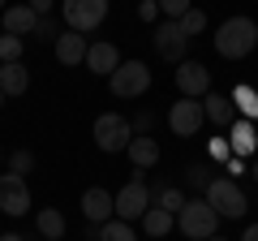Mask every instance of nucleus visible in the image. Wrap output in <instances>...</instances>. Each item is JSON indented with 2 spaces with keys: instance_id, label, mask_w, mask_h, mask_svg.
I'll return each mask as SVG.
<instances>
[{
  "instance_id": "e433bc0d",
  "label": "nucleus",
  "mask_w": 258,
  "mask_h": 241,
  "mask_svg": "<svg viewBox=\"0 0 258 241\" xmlns=\"http://www.w3.org/2000/svg\"><path fill=\"white\" fill-rule=\"evenodd\" d=\"M0 241H22V237H18V232H5V237H0Z\"/></svg>"
},
{
  "instance_id": "5701e85b",
  "label": "nucleus",
  "mask_w": 258,
  "mask_h": 241,
  "mask_svg": "<svg viewBox=\"0 0 258 241\" xmlns=\"http://www.w3.org/2000/svg\"><path fill=\"white\" fill-rule=\"evenodd\" d=\"M232 108H237V116L258 120V91L254 86H237V91H232Z\"/></svg>"
},
{
  "instance_id": "bb28decb",
  "label": "nucleus",
  "mask_w": 258,
  "mask_h": 241,
  "mask_svg": "<svg viewBox=\"0 0 258 241\" xmlns=\"http://www.w3.org/2000/svg\"><path fill=\"white\" fill-rule=\"evenodd\" d=\"M185 186H189V190H207V186H211L207 164H189V168H185Z\"/></svg>"
},
{
  "instance_id": "cd10ccee",
  "label": "nucleus",
  "mask_w": 258,
  "mask_h": 241,
  "mask_svg": "<svg viewBox=\"0 0 258 241\" xmlns=\"http://www.w3.org/2000/svg\"><path fill=\"white\" fill-rule=\"evenodd\" d=\"M155 5H159V13H164V18H185V13H189L194 9V5H189V0H155Z\"/></svg>"
},
{
  "instance_id": "f8f14e48",
  "label": "nucleus",
  "mask_w": 258,
  "mask_h": 241,
  "mask_svg": "<svg viewBox=\"0 0 258 241\" xmlns=\"http://www.w3.org/2000/svg\"><path fill=\"white\" fill-rule=\"evenodd\" d=\"M228 151L237 159H249L258 151V120H245V116H237L228 125Z\"/></svg>"
},
{
  "instance_id": "f3484780",
  "label": "nucleus",
  "mask_w": 258,
  "mask_h": 241,
  "mask_svg": "<svg viewBox=\"0 0 258 241\" xmlns=\"http://www.w3.org/2000/svg\"><path fill=\"white\" fill-rule=\"evenodd\" d=\"M39 26V13L30 5H5V35H35Z\"/></svg>"
},
{
  "instance_id": "c9c22d12",
  "label": "nucleus",
  "mask_w": 258,
  "mask_h": 241,
  "mask_svg": "<svg viewBox=\"0 0 258 241\" xmlns=\"http://www.w3.org/2000/svg\"><path fill=\"white\" fill-rule=\"evenodd\" d=\"M241 241H258V224H249V228L241 232Z\"/></svg>"
},
{
  "instance_id": "b1692460",
  "label": "nucleus",
  "mask_w": 258,
  "mask_h": 241,
  "mask_svg": "<svg viewBox=\"0 0 258 241\" xmlns=\"http://www.w3.org/2000/svg\"><path fill=\"white\" fill-rule=\"evenodd\" d=\"M95 237H99V241H138V232L129 228L125 220H116V215H112L108 224H99V228H95Z\"/></svg>"
},
{
  "instance_id": "4468645a",
  "label": "nucleus",
  "mask_w": 258,
  "mask_h": 241,
  "mask_svg": "<svg viewBox=\"0 0 258 241\" xmlns=\"http://www.w3.org/2000/svg\"><path fill=\"white\" fill-rule=\"evenodd\" d=\"M82 65L91 69V74H99V78H108L112 69L120 65V52H116V47L108 43V39H95V43L86 47V61H82Z\"/></svg>"
},
{
  "instance_id": "6ab92c4d",
  "label": "nucleus",
  "mask_w": 258,
  "mask_h": 241,
  "mask_svg": "<svg viewBox=\"0 0 258 241\" xmlns=\"http://www.w3.org/2000/svg\"><path fill=\"white\" fill-rule=\"evenodd\" d=\"M0 91H5V99H9V95H26V91H30V74H26L22 61L0 65Z\"/></svg>"
},
{
  "instance_id": "1a4fd4ad",
  "label": "nucleus",
  "mask_w": 258,
  "mask_h": 241,
  "mask_svg": "<svg viewBox=\"0 0 258 241\" xmlns=\"http://www.w3.org/2000/svg\"><path fill=\"white\" fill-rule=\"evenodd\" d=\"M185 47H189V35L181 30V22L164 18V22H159V30H155V52L164 56V61H172V65H181V61H185Z\"/></svg>"
},
{
  "instance_id": "a211bd4d",
  "label": "nucleus",
  "mask_w": 258,
  "mask_h": 241,
  "mask_svg": "<svg viewBox=\"0 0 258 241\" xmlns=\"http://www.w3.org/2000/svg\"><path fill=\"white\" fill-rule=\"evenodd\" d=\"M82 215L91 224H108L112 220V194H108V190H99V186H91L82 194Z\"/></svg>"
},
{
  "instance_id": "6e6552de",
  "label": "nucleus",
  "mask_w": 258,
  "mask_h": 241,
  "mask_svg": "<svg viewBox=\"0 0 258 241\" xmlns=\"http://www.w3.org/2000/svg\"><path fill=\"white\" fill-rule=\"evenodd\" d=\"M168 125H172V134L176 138H194V134L207 125V116H203V99H176L172 108H168Z\"/></svg>"
},
{
  "instance_id": "4c0bfd02",
  "label": "nucleus",
  "mask_w": 258,
  "mask_h": 241,
  "mask_svg": "<svg viewBox=\"0 0 258 241\" xmlns=\"http://www.w3.org/2000/svg\"><path fill=\"white\" fill-rule=\"evenodd\" d=\"M254 181H258V159H254Z\"/></svg>"
},
{
  "instance_id": "c756f323",
  "label": "nucleus",
  "mask_w": 258,
  "mask_h": 241,
  "mask_svg": "<svg viewBox=\"0 0 258 241\" xmlns=\"http://www.w3.org/2000/svg\"><path fill=\"white\" fill-rule=\"evenodd\" d=\"M129 125H134V134H151V125H155V116H151V112H147V108H142V112H138V116L129 120Z\"/></svg>"
},
{
  "instance_id": "2f4dec72",
  "label": "nucleus",
  "mask_w": 258,
  "mask_h": 241,
  "mask_svg": "<svg viewBox=\"0 0 258 241\" xmlns=\"http://www.w3.org/2000/svg\"><path fill=\"white\" fill-rule=\"evenodd\" d=\"M138 18L142 22H155L159 18V5H155V0H142V5H138Z\"/></svg>"
},
{
  "instance_id": "9b49d317",
  "label": "nucleus",
  "mask_w": 258,
  "mask_h": 241,
  "mask_svg": "<svg viewBox=\"0 0 258 241\" xmlns=\"http://www.w3.org/2000/svg\"><path fill=\"white\" fill-rule=\"evenodd\" d=\"M172 78H176V91H181L185 99H203V95L211 91V69L198 65V61H181Z\"/></svg>"
},
{
  "instance_id": "72a5a7b5",
  "label": "nucleus",
  "mask_w": 258,
  "mask_h": 241,
  "mask_svg": "<svg viewBox=\"0 0 258 241\" xmlns=\"http://www.w3.org/2000/svg\"><path fill=\"white\" fill-rule=\"evenodd\" d=\"M241 172H245V159H237V155H228V181H237Z\"/></svg>"
},
{
  "instance_id": "7ed1b4c3",
  "label": "nucleus",
  "mask_w": 258,
  "mask_h": 241,
  "mask_svg": "<svg viewBox=\"0 0 258 241\" xmlns=\"http://www.w3.org/2000/svg\"><path fill=\"white\" fill-rule=\"evenodd\" d=\"M147 207H151V190H147V181H142V172L134 168V176H129L125 186L116 190V198H112V215L125 220V224H134V220L147 215Z\"/></svg>"
},
{
  "instance_id": "423d86ee",
  "label": "nucleus",
  "mask_w": 258,
  "mask_h": 241,
  "mask_svg": "<svg viewBox=\"0 0 258 241\" xmlns=\"http://www.w3.org/2000/svg\"><path fill=\"white\" fill-rule=\"evenodd\" d=\"M60 18H64L69 30L91 35V30H99L103 18H108V0H60Z\"/></svg>"
},
{
  "instance_id": "20e7f679",
  "label": "nucleus",
  "mask_w": 258,
  "mask_h": 241,
  "mask_svg": "<svg viewBox=\"0 0 258 241\" xmlns=\"http://www.w3.org/2000/svg\"><path fill=\"white\" fill-rule=\"evenodd\" d=\"M108 86H112L116 99H138V95L151 91V69L142 65V61H120L108 74Z\"/></svg>"
},
{
  "instance_id": "58836bf2",
  "label": "nucleus",
  "mask_w": 258,
  "mask_h": 241,
  "mask_svg": "<svg viewBox=\"0 0 258 241\" xmlns=\"http://www.w3.org/2000/svg\"><path fill=\"white\" fill-rule=\"evenodd\" d=\"M0 108H5V91H0Z\"/></svg>"
},
{
  "instance_id": "39448f33",
  "label": "nucleus",
  "mask_w": 258,
  "mask_h": 241,
  "mask_svg": "<svg viewBox=\"0 0 258 241\" xmlns=\"http://www.w3.org/2000/svg\"><path fill=\"white\" fill-rule=\"evenodd\" d=\"M176 224H181V232L189 241H207V237H215V228H220V215L207 207V198H189V203L176 211Z\"/></svg>"
},
{
  "instance_id": "7c9ffc66",
  "label": "nucleus",
  "mask_w": 258,
  "mask_h": 241,
  "mask_svg": "<svg viewBox=\"0 0 258 241\" xmlns=\"http://www.w3.org/2000/svg\"><path fill=\"white\" fill-rule=\"evenodd\" d=\"M207 151H211V159H215V164L232 155V151H228V142H224V138H211V147H207Z\"/></svg>"
},
{
  "instance_id": "9d476101",
  "label": "nucleus",
  "mask_w": 258,
  "mask_h": 241,
  "mask_svg": "<svg viewBox=\"0 0 258 241\" xmlns=\"http://www.w3.org/2000/svg\"><path fill=\"white\" fill-rule=\"evenodd\" d=\"M0 211H5V215H26V211H30L26 176H18V172H0Z\"/></svg>"
},
{
  "instance_id": "f704fd0d",
  "label": "nucleus",
  "mask_w": 258,
  "mask_h": 241,
  "mask_svg": "<svg viewBox=\"0 0 258 241\" xmlns=\"http://www.w3.org/2000/svg\"><path fill=\"white\" fill-rule=\"evenodd\" d=\"M26 5H30V9L39 13V18H47V13H52V5H56V0H26Z\"/></svg>"
},
{
  "instance_id": "4be33fe9",
  "label": "nucleus",
  "mask_w": 258,
  "mask_h": 241,
  "mask_svg": "<svg viewBox=\"0 0 258 241\" xmlns=\"http://www.w3.org/2000/svg\"><path fill=\"white\" fill-rule=\"evenodd\" d=\"M35 224H39V232H43V241H60L64 237V215L56 211V207H43V211L35 215Z\"/></svg>"
},
{
  "instance_id": "f257e3e1",
  "label": "nucleus",
  "mask_w": 258,
  "mask_h": 241,
  "mask_svg": "<svg viewBox=\"0 0 258 241\" xmlns=\"http://www.w3.org/2000/svg\"><path fill=\"white\" fill-rule=\"evenodd\" d=\"M258 47V22L254 18H228L215 26V52L224 61H241Z\"/></svg>"
},
{
  "instance_id": "ddd939ff",
  "label": "nucleus",
  "mask_w": 258,
  "mask_h": 241,
  "mask_svg": "<svg viewBox=\"0 0 258 241\" xmlns=\"http://www.w3.org/2000/svg\"><path fill=\"white\" fill-rule=\"evenodd\" d=\"M86 47H91V39L78 35V30H64V35H56V61L69 69H78L86 61Z\"/></svg>"
},
{
  "instance_id": "f03ea898",
  "label": "nucleus",
  "mask_w": 258,
  "mask_h": 241,
  "mask_svg": "<svg viewBox=\"0 0 258 241\" xmlns=\"http://www.w3.org/2000/svg\"><path fill=\"white\" fill-rule=\"evenodd\" d=\"M203 198H207V207H211L220 220H241L245 215V190L237 186V181H228V176H211V186L203 190Z\"/></svg>"
},
{
  "instance_id": "a19ab883",
  "label": "nucleus",
  "mask_w": 258,
  "mask_h": 241,
  "mask_svg": "<svg viewBox=\"0 0 258 241\" xmlns=\"http://www.w3.org/2000/svg\"><path fill=\"white\" fill-rule=\"evenodd\" d=\"M0 13H5V0H0Z\"/></svg>"
},
{
  "instance_id": "c85d7f7f",
  "label": "nucleus",
  "mask_w": 258,
  "mask_h": 241,
  "mask_svg": "<svg viewBox=\"0 0 258 241\" xmlns=\"http://www.w3.org/2000/svg\"><path fill=\"white\" fill-rule=\"evenodd\" d=\"M30 168H35V155H30V151H13V155H9V172L26 176Z\"/></svg>"
},
{
  "instance_id": "ea45409f",
  "label": "nucleus",
  "mask_w": 258,
  "mask_h": 241,
  "mask_svg": "<svg viewBox=\"0 0 258 241\" xmlns=\"http://www.w3.org/2000/svg\"><path fill=\"white\" fill-rule=\"evenodd\" d=\"M207 241H224V237H207Z\"/></svg>"
},
{
  "instance_id": "a878e982",
  "label": "nucleus",
  "mask_w": 258,
  "mask_h": 241,
  "mask_svg": "<svg viewBox=\"0 0 258 241\" xmlns=\"http://www.w3.org/2000/svg\"><path fill=\"white\" fill-rule=\"evenodd\" d=\"M176 22H181V30H185V35H203V30H207V13L203 9H189V13H185V18H176Z\"/></svg>"
},
{
  "instance_id": "412c9836",
  "label": "nucleus",
  "mask_w": 258,
  "mask_h": 241,
  "mask_svg": "<svg viewBox=\"0 0 258 241\" xmlns=\"http://www.w3.org/2000/svg\"><path fill=\"white\" fill-rule=\"evenodd\" d=\"M185 203H189V198H185L181 194V186H168V181H159V186H155V194H151V207H164V211H181V207Z\"/></svg>"
},
{
  "instance_id": "aec40b11",
  "label": "nucleus",
  "mask_w": 258,
  "mask_h": 241,
  "mask_svg": "<svg viewBox=\"0 0 258 241\" xmlns=\"http://www.w3.org/2000/svg\"><path fill=\"white\" fill-rule=\"evenodd\" d=\"M176 224L172 211H164V207H147V215H142V228H147V237H168Z\"/></svg>"
},
{
  "instance_id": "393cba45",
  "label": "nucleus",
  "mask_w": 258,
  "mask_h": 241,
  "mask_svg": "<svg viewBox=\"0 0 258 241\" xmlns=\"http://www.w3.org/2000/svg\"><path fill=\"white\" fill-rule=\"evenodd\" d=\"M22 52H26V43H22L18 35H0V65H9V61H22Z\"/></svg>"
},
{
  "instance_id": "2eb2a0df",
  "label": "nucleus",
  "mask_w": 258,
  "mask_h": 241,
  "mask_svg": "<svg viewBox=\"0 0 258 241\" xmlns=\"http://www.w3.org/2000/svg\"><path fill=\"white\" fill-rule=\"evenodd\" d=\"M125 155H129V164L138 168V172H147V168L159 164V142L151 138V134H134L129 147H125Z\"/></svg>"
},
{
  "instance_id": "dca6fc26",
  "label": "nucleus",
  "mask_w": 258,
  "mask_h": 241,
  "mask_svg": "<svg viewBox=\"0 0 258 241\" xmlns=\"http://www.w3.org/2000/svg\"><path fill=\"white\" fill-rule=\"evenodd\" d=\"M203 116L211 120L215 130H228L232 120H237V108H232V95H220V91L211 95V91H207V95H203Z\"/></svg>"
},
{
  "instance_id": "473e14b6",
  "label": "nucleus",
  "mask_w": 258,
  "mask_h": 241,
  "mask_svg": "<svg viewBox=\"0 0 258 241\" xmlns=\"http://www.w3.org/2000/svg\"><path fill=\"white\" fill-rule=\"evenodd\" d=\"M35 35H52V39H56V35H60V26H56L52 18H39V26H35Z\"/></svg>"
},
{
  "instance_id": "0eeeda50",
  "label": "nucleus",
  "mask_w": 258,
  "mask_h": 241,
  "mask_svg": "<svg viewBox=\"0 0 258 241\" xmlns=\"http://www.w3.org/2000/svg\"><path fill=\"white\" fill-rule=\"evenodd\" d=\"M95 147L103 151V155H120V151L129 147V138H134V125H129L125 116H116V112H103V116H95Z\"/></svg>"
}]
</instances>
